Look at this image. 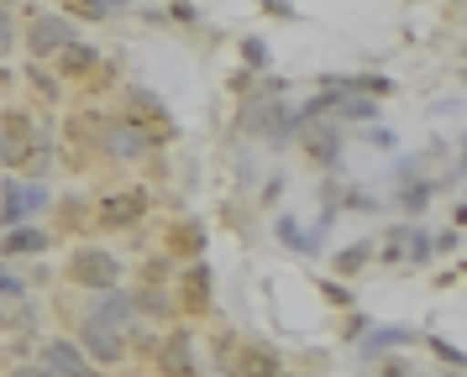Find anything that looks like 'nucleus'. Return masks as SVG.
I'll return each instance as SVG.
<instances>
[{
  "mask_svg": "<svg viewBox=\"0 0 467 377\" xmlns=\"http://www.w3.org/2000/svg\"><path fill=\"white\" fill-rule=\"evenodd\" d=\"M400 199H404V205H410V209H420L425 199H431V184H410V188H404V194H400Z\"/></svg>",
  "mask_w": 467,
  "mask_h": 377,
  "instance_id": "obj_15",
  "label": "nucleus"
},
{
  "mask_svg": "<svg viewBox=\"0 0 467 377\" xmlns=\"http://www.w3.org/2000/svg\"><path fill=\"white\" fill-rule=\"evenodd\" d=\"M47 372H64V377H85V352L74 346V341H53L47 346Z\"/></svg>",
  "mask_w": 467,
  "mask_h": 377,
  "instance_id": "obj_6",
  "label": "nucleus"
},
{
  "mask_svg": "<svg viewBox=\"0 0 467 377\" xmlns=\"http://www.w3.org/2000/svg\"><path fill=\"white\" fill-rule=\"evenodd\" d=\"M0 293H22V278H11V272L0 268Z\"/></svg>",
  "mask_w": 467,
  "mask_h": 377,
  "instance_id": "obj_21",
  "label": "nucleus"
},
{
  "mask_svg": "<svg viewBox=\"0 0 467 377\" xmlns=\"http://www.w3.org/2000/svg\"><path fill=\"white\" fill-rule=\"evenodd\" d=\"M11 377H47V367H16Z\"/></svg>",
  "mask_w": 467,
  "mask_h": 377,
  "instance_id": "obj_24",
  "label": "nucleus"
},
{
  "mask_svg": "<svg viewBox=\"0 0 467 377\" xmlns=\"http://www.w3.org/2000/svg\"><path fill=\"white\" fill-rule=\"evenodd\" d=\"M316 158H320V163H326V158L337 163V137H316Z\"/></svg>",
  "mask_w": 467,
  "mask_h": 377,
  "instance_id": "obj_19",
  "label": "nucleus"
},
{
  "mask_svg": "<svg viewBox=\"0 0 467 377\" xmlns=\"http://www.w3.org/2000/svg\"><path fill=\"white\" fill-rule=\"evenodd\" d=\"M169 372L173 377L190 372V341H173V346H169Z\"/></svg>",
  "mask_w": 467,
  "mask_h": 377,
  "instance_id": "obj_12",
  "label": "nucleus"
},
{
  "mask_svg": "<svg viewBox=\"0 0 467 377\" xmlns=\"http://www.w3.org/2000/svg\"><path fill=\"white\" fill-rule=\"evenodd\" d=\"M85 5H95V11H121V0H85Z\"/></svg>",
  "mask_w": 467,
  "mask_h": 377,
  "instance_id": "obj_23",
  "label": "nucleus"
},
{
  "mask_svg": "<svg viewBox=\"0 0 467 377\" xmlns=\"http://www.w3.org/2000/svg\"><path fill=\"white\" fill-rule=\"evenodd\" d=\"M242 58H247V68H268V42L253 37L247 47H242Z\"/></svg>",
  "mask_w": 467,
  "mask_h": 377,
  "instance_id": "obj_13",
  "label": "nucleus"
},
{
  "mask_svg": "<svg viewBox=\"0 0 467 377\" xmlns=\"http://www.w3.org/2000/svg\"><path fill=\"white\" fill-rule=\"evenodd\" d=\"M431 346H436V356H441V362H451V367H462V346H446V341H431Z\"/></svg>",
  "mask_w": 467,
  "mask_h": 377,
  "instance_id": "obj_18",
  "label": "nucleus"
},
{
  "mask_svg": "<svg viewBox=\"0 0 467 377\" xmlns=\"http://www.w3.org/2000/svg\"><path fill=\"white\" fill-rule=\"evenodd\" d=\"M5 251H43L47 247V230H32V226H16L5 241H0Z\"/></svg>",
  "mask_w": 467,
  "mask_h": 377,
  "instance_id": "obj_9",
  "label": "nucleus"
},
{
  "mask_svg": "<svg viewBox=\"0 0 467 377\" xmlns=\"http://www.w3.org/2000/svg\"><path fill=\"white\" fill-rule=\"evenodd\" d=\"M74 278L85 283V289H116V278H121V262L100 247H85L74 251Z\"/></svg>",
  "mask_w": 467,
  "mask_h": 377,
  "instance_id": "obj_1",
  "label": "nucleus"
},
{
  "mask_svg": "<svg viewBox=\"0 0 467 377\" xmlns=\"http://www.w3.org/2000/svg\"><path fill=\"white\" fill-rule=\"evenodd\" d=\"M85 377H89V372H85Z\"/></svg>",
  "mask_w": 467,
  "mask_h": 377,
  "instance_id": "obj_25",
  "label": "nucleus"
},
{
  "mask_svg": "<svg viewBox=\"0 0 467 377\" xmlns=\"http://www.w3.org/2000/svg\"><path fill=\"white\" fill-rule=\"evenodd\" d=\"M131 304H137V310H152V314H173V304L163 299V293H137Z\"/></svg>",
  "mask_w": 467,
  "mask_h": 377,
  "instance_id": "obj_14",
  "label": "nucleus"
},
{
  "mask_svg": "<svg viewBox=\"0 0 467 377\" xmlns=\"http://www.w3.org/2000/svg\"><path fill=\"white\" fill-rule=\"evenodd\" d=\"M89 63H95V47H79V42L64 47V74H79V68H89Z\"/></svg>",
  "mask_w": 467,
  "mask_h": 377,
  "instance_id": "obj_10",
  "label": "nucleus"
},
{
  "mask_svg": "<svg viewBox=\"0 0 467 377\" xmlns=\"http://www.w3.org/2000/svg\"><path fill=\"white\" fill-rule=\"evenodd\" d=\"M0 47H11V16L0 11Z\"/></svg>",
  "mask_w": 467,
  "mask_h": 377,
  "instance_id": "obj_22",
  "label": "nucleus"
},
{
  "mask_svg": "<svg viewBox=\"0 0 467 377\" xmlns=\"http://www.w3.org/2000/svg\"><path fill=\"white\" fill-rule=\"evenodd\" d=\"M142 209V194H127V199H110L106 205V220H131Z\"/></svg>",
  "mask_w": 467,
  "mask_h": 377,
  "instance_id": "obj_11",
  "label": "nucleus"
},
{
  "mask_svg": "<svg viewBox=\"0 0 467 377\" xmlns=\"http://www.w3.org/2000/svg\"><path fill=\"white\" fill-rule=\"evenodd\" d=\"M263 11H274V16H295V5H289V0H263Z\"/></svg>",
  "mask_w": 467,
  "mask_h": 377,
  "instance_id": "obj_20",
  "label": "nucleus"
},
{
  "mask_svg": "<svg viewBox=\"0 0 467 377\" xmlns=\"http://www.w3.org/2000/svg\"><path fill=\"white\" fill-rule=\"evenodd\" d=\"M47 205V188L43 184H5V194H0V220L5 226H22V215H32V209Z\"/></svg>",
  "mask_w": 467,
  "mask_h": 377,
  "instance_id": "obj_3",
  "label": "nucleus"
},
{
  "mask_svg": "<svg viewBox=\"0 0 467 377\" xmlns=\"http://www.w3.org/2000/svg\"><path fill=\"white\" fill-rule=\"evenodd\" d=\"M368 251H373V247H368V241H362V247H352V251H341V262H337V268H341V272L362 268V257H368Z\"/></svg>",
  "mask_w": 467,
  "mask_h": 377,
  "instance_id": "obj_16",
  "label": "nucleus"
},
{
  "mask_svg": "<svg viewBox=\"0 0 467 377\" xmlns=\"http://www.w3.org/2000/svg\"><path fill=\"white\" fill-rule=\"evenodd\" d=\"M110 152H121V158H142V152H148V137L131 131V126H116V131H110Z\"/></svg>",
  "mask_w": 467,
  "mask_h": 377,
  "instance_id": "obj_7",
  "label": "nucleus"
},
{
  "mask_svg": "<svg viewBox=\"0 0 467 377\" xmlns=\"http://www.w3.org/2000/svg\"><path fill=\"white\" fill-rule=\"evenodd\" d=\"M79 352H89L95 362H121V356H127V341L110 331V325L85 320V331H79Z\"/></svg>",
  "mask_w": 467,
  "mask_h": 377,
  "instance_id": "obj_5",
  "label": "nucleus"
},
{
  "mask_svg": "<svg viewBox=\"0 0 467 377\" xmlns=\"http://www.w3.org/2000/svg\"><path fill=\"white\" fill-rule=\"evenodd\" d=\"M131 314H137V304H131V293H121V289H95V304H89V320L95 325H127Z\"/></svg>",
  "mask_w": 467,
  "mask_h": 377,
  "instance_id": "obj_4",
  "label": "nucleus"
},
{
  "mask_svg": "<svg viewBox=\"0 0 467 377\" xmlns=\"http://www.w3.org/2000/svg\"><path fill=\"white\" fill-rule=\"evenodd\" d=\"M404 341H410V331H404V325H389V331L368 335V341H362V352H368V356H383V352H394V346H404Z\"/></svg>",
  "mask_w": 467,
  "mask_h": 377,
  "instance_id": "obj_8",
  "label": "nucleus"
},
{
  "mask_svg": "<svg viewBox=\"0 0 467 377\" xmlns=\"http://www.w3.org/2000/svg\"><path fill=\"white\" fill-rule=\"evenodd\" d=\"M74 21L68 16H37L32 21V32H26V42H32V53L37 58H47V53H64V47H74Z\"/></svg>",
  "mask_w": 467,
  "mask_h": 377,
  "instance_id": "obj_2",
  "label": "nucleus"
},
{
  "mask_svg": "<svg viewBox=\"0 0 467 377\" xmlns=\"http://www.w3.org/2000/svg\"><path fill=\"white\" fill-rule=\"evenodd\" d=\"M341 110H347V116H379V105L362 100V95H358V100H341Z\"/></svg>",
  "mask_w": 467,
  "mask_h": 377,
  "instance_id": "obj_17",
  "label": "nucleus"
}]
</instances>
